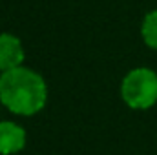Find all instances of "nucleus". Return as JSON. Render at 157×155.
Segmentation results:
<instances>
[{
  "label": "nucleus",
  "mask_w": 157,
  "mask_h": 155,
  "mask_svg": "<svg viewBox=\"0 0 157 155\" xmlns=\"http://www.w3.org/2000/svg\"><path fill=\"white\" fill-rule=\"evenodd\" d=\"M44 78L29 68H15L0 75V102L15 115H35L46 106Z\"/></svg>",
  "instance_id": "obj_1"
},
{
  "label": "nucleus",
  "mask_w": 157,
  "mask_h": 155,
  "mask_svg": "<svg viewBox=\"0 0 157 155\" xmlns=\"http://www.w3.org/2000/svg\"><path fill=\"white\" fill-rule=\"evenodd\" d=\"M122 100L133 110H148L157 102V73L148 68H135L121 84Z\"/></svg>",
  "instance_id": "obj_2"
},
{
  "label": "nucleus",
  "mask_w": 157,
  "mask_h": 155,
  "mask_svg": "<svg viewBox=\"0 0 157 155\" xmlns=\"http://www.w3.org/2000/svg\"><path fill=\"white\" fill-rule=\"evenodd\" d=\"M24 146H26V130L13 120H2L0 122V155H15L22 152Z\"/></svg>",
  "instance_id": "obj_3"
},
{
  "label": "nucleus",
  "mask_w": 157,
  "mask_h": 155,
  "mask_svg": "<svg viewBox=\"0 0 157 155\" xmlns=\"http://www.w3.org/2000/svg\"><path fill=\"white\" fill-rule=\"evenodd\" d=\"M24 60V49L20 40L11 33H0V70L9 71L20 68Z\"/></svg>",
  "instance_id": "obj_4"
},
{
  "label": "nucleus",
  "mask_w": 157,
  "mask_h": 155,
  "mask_svg": "<svg viewBox=\"0 0 157 155\" xmlns=\"http://www.w3.org/2000/svg\"><path fill=\"white\" fill-rule=\"evenodd\" d=\"M143 39L150 47L157 49V9L148 13L143 20Z\"/></svg>",
  "instance_id": "obj_5"
}]
</instances>
